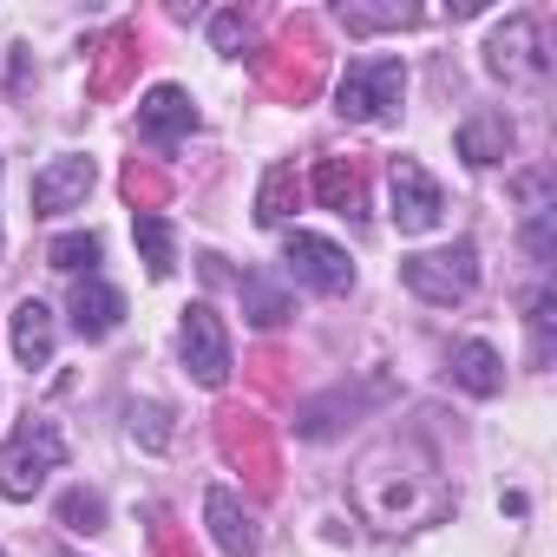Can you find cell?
Returning <instances> with one entry per match:
<instances>
[{
    "label": "cell",
    "mask_w": 557,
    "mask_h": 557,
    "mask_svg": "<svg viewBox=\"0 0 557 557\" xmlns=\"http://www.w3.org/2000/svg\"><path fill=\"white\" fill-rule=\"evenodd\" d=\"M400 92H407V66L394 53L348 60V73L335 86V112L355 125H387V119H400Z\"/></svg>",
    "instance_id": "obj_1"
},
{
    "label": "cell",
    "mask_w": 557,
    "mask_h": 557,
    "mask_svg": "<svg viewBox=\"0 0 557 557\" xmlns=\"http://www.w3.org/2000/svg\"><path fill=\"white\" fill-rule=\"evenodd\" d=\"M400 283L440 309L466 302L479 289V249L472 243H453V249H426V256H400Z\"/></svg>",
    "instance_id": "obj_2"
},
{
    "label": "cell",
    "mask_w": 557,
    "mask_h": 557,
    "mask_svg": "<svg viewBox=\"0 0 557 557\" xmlns=\"http://www.w3.org/2000/svg\"><path fill=\"white\" fill-rule=\"evenodd\" d=\"M60 459H66V440H60V426H47V420H27V426H14V440L0 446V492H8V498H34Z\"/></svg>",
    "instance_id": "obj_3"
},
{
    "label": "cell",
    "mask_w": 557,
    "mask_h": 557,
    "mask_svg": "<svg viewBox=\"0 0 557 557\" xmlns=\"http://www.w3.org/2000/svg\"><path fill=\"white\" fill-rule=\"evenodd\" d=\"M177 348H184V368L197 387H223L230 381V329L210 302H190L184 309V329H177Z\"/></svg>",
    "instance_id": "obj_4"
},
{
    "label": "cell",
    "mask_w": 557,
    "mask_h": 557,
    "mask_svg": "<svg viewBox=\"0 0 557 557\" xmlns=\"http://www.w3.org/2000/svg\"><path fill=\"white\" fill-rule=\"evenodd\" d=\"M283 262L302 275L309 289H322V296H348V289H355V262H348V249H342L335 236L289 230V236H283Z\"/></svg>",
    "instance_id": "obj_5"
},
{
    "label": "cell",
    "mask_w": 557,
    "mask_h": 557,
    "mask_svg": "<svg viewBox=\"0 0 557 557\" xmlns=\"http://www.w3.org/2000/svg\"><path fill=\"white\" fill-rule=\"evenodd\" d=\"M387 190H394V230L400 236H426L440 216H446V190L426 177V164L413 158H394L387 164Z\"/></svg>",
    "instance_id": "obj_6"
},
{
    "label": "cell",
    "mask_w": 557,
    "mask_h": 557,
    "mask_svg": "<svg viewBox=\"0 0 557 557\" xmlns=\"http://www.w3.org/2000/svg\"><path fill=\"white\" fill-rule=\"evenodd\" d=\"M86 190H92V158L66 151V158H53V164L34 177V216H60V210H73V203H86Z\"/></svg>",
    "instance_id": "obj_7"
},
{
    "label": "cell",
    "mask_w": 557,
    "mask_h": 557,
    "mask_svg": "<svg viewBox=\"0 0 557 557\" xmlns=\"http://www.w3.org/2000/svg\"><path fill=\"white\" fill-rule=\"evenodd\" d=\"M138 132L158 138V145L190 138V132H197V106H190V92H184V86H151V92L138 99Z\"/></svg>",
    "instance_id": "obj_8"
},
{
    "label": "cell",
    "mask_w": 557,
    "mask_h": 557,
    "mask_svg": "<svg viewBox=\"0 0 557 557\" xmlns=\"http://www.w3.org/2000/svg\"><path fill=\"white\" fill-rule=\"evenodd\" d=\"M492 73H498V79H537V73H544L537 21H531V14H511V21L492 34Z\"/></svg>",
    "instance_id": "obj_9"
},
{
    "label": "cell",
    "mask_w": 557,
    "mask_h": 557,
    "mask_svg": "<svg viewBox=\"0 0 557 557\" xmlns=\"http://www.w3.org/2000/svg\"><path fill=\"white\" fill-rule=\"evenodd\" d=\"M119 322H125V296H119L112 283H99V275H86V283L73 289V329H79L86 342H106Z\"/></svg>",
    "instance_id": "obj_10"
},
{
    "label": "cell",
    "mask_w": 557,
    "mask_h": 557,
    "mask_svg": "<svg viewBox=\"0 0 557 557\" xmlns=\"http://www.w3.org/2000/svg\"><path fill=\"white\" fill-rule=\"evenodd\" d=\"M203 518H210V537H216V550L223 557H256V518L236 505V492H210L203 498Z\"/></svg>",
    "instance_id": "obj_11"
},
{
    "label": "cell",
    "mask_w": 557,
    "mask_h": 557,
    "mask_svg": "<svg viewBox=\"0 0 557 557\" xmlns=\"http://www.w3.org/2000/svg\"><path fill=\"white\" fill-rule=\"evenodd\" d=\"M14 355H21V368H47L53 361V309L40 296H27L14 309Z\"/></svg>",
    "instance_id": "obj_12"
},
{
    "label": "cell",
    "mask_w": 557,
    "mask_h": 557,
    "mask_svg": "<svg viewBox=\"0 0 557 557\" xmlns=\"http://www.w3.org/2000/svg\"><path fill=\"white\" fill-rule=\"evenodd\" d=\"M453 381H459L466 394L492 400V394L505 387V361H498V348H492V342H459V348H453Z\"/></svg>",
    "instance_id": "obj_13"
},
{
    "label": "cell",
    "mask_w": 557,
    "mask_h": 557,
    "mask_svg": "<svg viewBox=\"0 0 557 557\" xmlns=\"http://www.w3.org/2000/svg\"><path fill=\"white\" fill-rule=\"evenodd\" d=\"M505 151H511V119L505 112H479V119L459 125V158L466 164H498Z\"/></svg>",
    "instance_id": "obj_14"
},
{
    "label": "cell",
    "mask_w": 557,
    "mask_h": 557,
    "mask_svg": "<svg viewBox=\"0 0 557 557\" xmlns=\"http://www.w3.org/2000/svg\"><path fill=\"white\" fill-rule=\"evenodd\" d=\"M138 249H145V275L151 283H164V275L177 269V236H171V223L158 216V210H138Z\"/></svg>",
    "instance_id": "obj_15"
},
{
    "label": "cell",
    "mask_w": 557,
    "mask_h": 557,
    "mask_svg": "<svg viewBox=\"0 0 557 557\" xmlns=\"http://www.w3.org/2000/svg\"><path fill=\"white\" fill-rule=\"evenodd\" d=\"M315 197H322L329 210L348 216V210L361 203V177H355V164H348V158H322V164H315Z\"/></svg>",
    "instance_id": "obj_16"
},
{
    "label": "cell",
    "mask_w": 557,
    "mask_h": 557,
    "mask_svg": "<svg viewBox=\"0 0 557 557\" xmlns=\"http://www.w3.org/2000/svg\"><path fill=\"white\" fill-rule=\"evenodd\" d=\"M243 309L256 329H275V322H289V296L269 283V275H243Z\"/></svg>",
    "instance_id": "obj_17"
},
{
    "label": "cell",
    "mask_w": 557,
    "mask_h": 557,
    "mask_svg": "<svg viewBox=\"0 0 557 557\" xmlns=\"http://www.w3.org/2000/svg\"><path fill=\"white\" fill-rule=\"evenodd\" d=\"M47 262L66 269V275H79V269L92 275V262H99V236H92V230H73V236H60V243L47 249Z\"/></svg>",
    "instance_id": "obj_18"
},
{
    "label": "cell",
    "mask_w": 557,
    "mask_h": 557,
    "mask_svg": "<svg viewBox=\"0 0 557 557\" xmlns=\"http://www.w3.org/2000/svg\"><path fill=\"white\" fill-rule=\"evenodd\" d=\"M60 524H66V531H99V524H106L99 492H66V498H60Z\"/></svg>",
    "instance_id": "obj_19"
},
{
    "label": "cell",
    "mask_w": 557,
    "mask_h": 557,
    "mask_svg": "<svg viewBox=\"0 0 557 557\" xmlns=\"http://www.w3.org/2000/svg\"><path fill=\"white\" fill-rule=\"evenodd\" d=\"M289 184H296L289 164H275V171H269V184H262V197H256V223H283V197H289Z\"/></svg>",
    "instance_id": "obj_20"
},
{
    "label": "cell",
    "mask_w": 557,
    "mask_h": 557,
    "mask_svg": "<svg viewBox=\"0 0 557 557\" xmlns=\"http://www.w3.org/2000/svg\"><path fill=\"white\" fill-rule=\"evenodd\" d=\"M531 335H537V361H544L550 355V289L531 302Z\"/></svg>",
    "instance_id": "obj_21"
},
{
    "label": "cell",
    "mask_w": 557,
    "mask_h": 557,
    "mask_svg": "<svg viewBox=\"0 0 557 557\" xmlns=\"http://www.w3.org/2000/svg\"><path fill=\"white\" fill-rule=\"evenodd\" d=\"M236 40H243V21H236V14H223V21H216V47H223V53H236Z\"/></svg>",
    "instance_id": "obj_22"
}]
</instances>
